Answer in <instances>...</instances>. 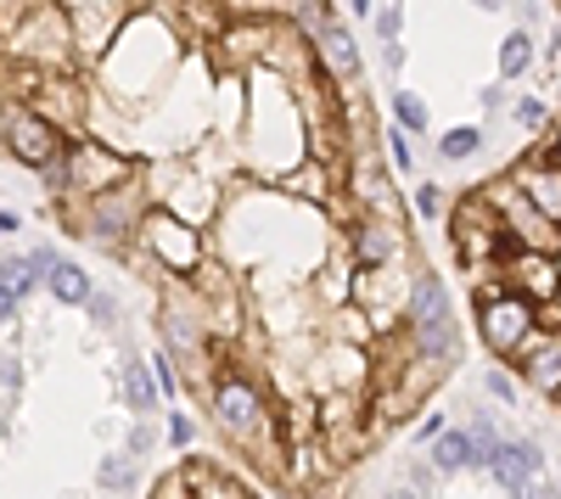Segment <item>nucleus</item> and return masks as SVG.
I'll return each mask as SVG.
<instances>
[{
	"mask_svg": "<svg viewBox=\"0 0 561 499\" xmlns=\"http://www.w3.org/2000/svg\"><path fill=\"white\" fill-rule=\"evenodd\" d=\"M523 376V387H534L539 398H550V404H561V337H550L528 365L517 371Z\"/></svg>",
	"mask_w": 561,
	"mask_h": 499,
	"instance_id": "16",
	"label": "nucleus"
},
{
	"mask_svg": "<svg viewBox=\"0 0 561 499\" xmlns=\"http://www.w3.org/2000/svg\"><path fill=\"white\" fill-rule=\"evenodd\" d=\"M472 152H483V129L478 124H460V129L438 135V158L444 163H460V158H472Z\"/></svg>",
	"mask_w": 561,
	"mask_h": 499,
	"instance_id": "21",
	"label": "nucleus"
},
{
	"mask_svg": "<svg viewBox=\"0 0 561 499\" xmlns=\"http://www.w3.org/2000/svg\"><path fill=\"white\" fill-rule=\"evenodd\" d=\"M51 298L73 309V303H90V298H96V287H90V276H84L79 264H68V258H62V269L51 276Z\"/></svg>",
	"mask_w": 561,
	"mask_h": 499,
	"instance_id": "20",
	"label": "nucleus"
},
{
	"mask_svg": "<svg viewBox=\"0 0 561 499\" xmlns=\"http://www.w3.org/2000/svg\"><path fill=\"white\" fill-rule=\"evenodd\" d=\"M539 332V309L517 292H483L478 298V337L489 353H500L505 365H511V353L523 348V337Z\"/></svg>",
	"mask_w": 561,
	"mask_h": 499,
	"instance_id": "8",
	"label": "nucleus"
},
{
	"mask_svg": "<svg viewBox=\"0 0 561 499\" xmlns=\"http://www.w3.org/2000/svg\"><path fill=\"white\" fill-rule=\"evenodd\" d=\"M0 141H7V163L18 169H34V174H51L68 163V135L57 124H45L39 113L28 107H7V129H0Z\"/></svg>",
	"mask_w": 561,
	"mask_h": 499,
	"instance_id": "6",
	"label": "nucleus"
},
{
	"mask_svg": "<svg viewBox=\"0 0 561 499\" xmlns=\"http://www.w3.org/2000/svg\"><path fill=\"white\" fill-rule=\"evenodd\" d=\"M7 62H28L39 73H68L79 62V45H73V28H68V12L62 7H28V23L18 28V39H7Z\"/></svg>",
	"mask_w": 561,
	"mask_h": 499,
	"instance_id": "4",
	"label": "nucleus"
},
{
	"mask_svg": "<svg viewBox=\"0 0 561 499\" xmlns=\"http://www.w3.org/2000/svg\"><path fill=\"white\" fill-rule=\"evenodd\" d=\"M556 23H561V12H556Z\"/></svg>",
	"mask_w": 561,
	"mask_h": 499,
	"instance_id": "42",
	"label": "nucleus"
},
{
	"mask_svg": "<svg viewBox=\"0 0 561 499\" xmlns=\"http://www.w3.org/2000/svg\"><path fill=\"white\" fill-rule=\"evenodd\" d=\"M152 438H158L152 421H135V432H129V443H124V455H129V461H147V455H152Z\"/></svg>",
	"mask_w": 561,
	"mask_h": 499,
	"instance_id": "29",
	"label": "nucleus"
},
{
	"mask_svg": "<svg viewBox=\"0 0 561 499\" xmlns=\"http://www.w3.org/2000/svg\"><path fill=\"white\" fill-rule=\"evenodd\" d=\"M511 179H517V186L534 197V208H539L545 219H556V224H561V163L550 158V147H545V141L523 152V163L511 169Z\"/></svg>",
	"mask_w": 561,
	"mask_h": 499,
	"instance_id": "12",
	"label": "nucleus"
},
{
	"mask_svg": "<svg viewBox=\"0 0 561 499\" xmlns=\"http://www.w3.org/2000/svg\"><path fill=\"white\" fill-rule=\"evenodd\" d=\"M517 499H561V488H556L550 477H539V483H534V488H523Z\"/></svg>",
	"mask_w": 561,
	"mask_h": 499,
	"instance_id": "37",
	"label": "nucleus"
},
{
	"mask_svg": "<svg viewBox=\"0 0 561 499\" xmlns=\"http://www.w3.org/2000/svg\"><path fill=\"white\" fill-rule=\"evenodd\" d=\"M135 483H140V461H129V455H107L96 466V488H107V499L135 494Z\"/></svg>",
	"mask_w": 561,
	"mask_h": 499,
	"instance_id": "19",
	"label": "nucleus"
},
{
	"mask_svg": "<svg viewBox=\"0 0 561 499\" xmlns=\"http://www.w3.org/2000/svg\"><path fill=\"white\" fill-rule=\"evenodd\" d=\"M427 461L444 472V477H455V472H466V466H472V432H466V427H449L433 449H427Z\"/></svg>",
	"mask_w": 561,
	"mask_h": 499,
	"instance_id": "17",
	"label": "nucleus"
},
{
	"mask_svg": "<svg viewBox=\"0 0 561 499\" xmlns=\"http://www.w3.org/2000/svg\"><path fill=\"white\" fill-rule=\"evenodd\" d=\"M489 477H494L511 499H517L523 488H534V483L545 477V449L528 443V438H505L500 455H494V466H489Z\"/></svg>",
	"mask_w": 561,
	"mask_h": 499,
	"instance_id": "13",
	"label": "nucleus"
},
{
	"mask_svg": "<svg viewBox=\"0 0 561 499\" xmlns=\"http://www.w3.org/2000/svg\"><path fill=\"white\" fill-rule=\"evenodd\" d=\"M62 12H68V28L79 45V62H102L140 7H129V0H62Z\"/></svg>",
	"mask_w": 561,
	"mask_h": 499,
	"instance_id": "7",
	"label": "nucleus"
},
{
	"mask_svg": "<svg viewBox=\"0 0 561 499\" xmlns=\"http://www.w3.org/2000/svg\"><path fill=\"white\" fill-rule=\"evenodd\" d=\"M399 28H404V7H377V34H382V51L399 45Z\"/></svg>",
	"mask_w": 561,
	"mask_h": 499,
	"instance_id": "28",
	"label": "nucleus"
},
{
	"mask_svg": "<svg viewBox=\"0 0 561 499\" xmlns=\"http://www.w3.org/2000/svg\"><path fill=\"white\" fill-rule=\"evenodd\" d=\"M180 62H185V34H180L174 12L140 7L135 23L118 34V45L96 62V84H102L107 102L140 107V102H152L158 90L174 79Z\"/></svg>",
	"mask_w": 561,
	"mask_h": 499,
	"instance_id": "1",
	"label": "nucleus"
},
{
	"mask_svg": "<svg viewBox=\"0 0 561 499\" xmlns=\"http://www.w3.org/2000/svg\"><path fill=\"white\" fill-rule=\"evenodd\" d=\"M343 242H348V253H354L359 269L410 264V231H404V224H388V219H370V213H365Z\"/></svg>",
	"mask_w": 561,
	"mask_h": 499,
	"instance_id": "9",
	"label": "nucleus"
},
{
	"mask_svg": "<svg viewBox=\"0 0 561 499\" xmlns=\"http://www.w3.org/2000/svg\"><path fill=\"white\" fill-rule=\"evenodd\" d=\"M129 179H140V163L129 152L96 141V135L68 147V202H96V197L129 186Z\"/></svg>",
	"mask_w": 561,
	"mask_h": 499,
	"instance_id": "5",
	"label": "nucleus"
},
{
	"mask_svg": "<svg viewBox=\"0 0 561 499\" xmlns=\"http://www.w3.org/2000/svg\"><path fill=\"white\" fill-rule=\"evenodd\" d=\"M444 432H449V421H444L438 410H433V416H421V421H415V443H427V449H433V443H438Z\"/></svg>",
	"mask_w": 561,
	"mask_h": 499,
	"instance_id": "32",
	"label": "nucleus"
},
{
	"mask_svg": "<svg viewBox=\"0 0 561 499\" xmlns=\"http://www.w3.org/2000/svg\"><path fill=\"white\" fill-rule=\"evenodd\" d=\"M118 376H124V398H129V410H135L140 421H152L158 398H163V387H158L152 365H147L140 353H124V359H118Z\"/></svg>",
	"mask_w": 561,
	"mask_h": 499,
	"instance_id": "15",
	"label": "nucleus"
},
{
	"mask_svg": "<svg viewBox=\"0 0 561 499\" xmlns=\"http://www.w3.org/2000/svg\"><path fill=\"white\" fill-rule=\"evenodd\" d=\"M483 387L494 393V404H505V410H511V404H523V376H511L505 365H494V371L483 376Z\"/></svg>",
	"mask_w": 561,
	"mask_h": 499,
	"instance_id": "25",
	"label": "nucleus"
},
{
	"mask_svg": "<svg viewBox=\"0 0 561 499\" xmlns=\"http://www.w3.org/2000/svg\"><path fill=\"white\" fill-rule=\"evenodd\" d=\"M382 499H415V488H388Z\"/></svg>",
	"mask_w": 561,
	"mask_h": 499,
	"instance_id": "40",
	"label": "nucleus"
},
{
	"mask_svg": "<svg viewBox=\"0 0 561 499\" xmlns=\"http://www.w3.org/2000/svg\"><path fill=\"white\" fill-rule=\"evenodd\" d=\"M84 309H90V326H102V332H118V326H124V303H118L113 292H96Z\"/></svg>",
	"mask_w": 561,
	"mask_h": 499,
	"instance_id": "24",
	"label": "nucleus"
},
{
	"mask_svg": "<svg viewBox=\"0 0 561 499\" xmlns=\"http://www.w3.org/2000/svg\"><path fill=\"white\" fill-rule=\"evenodd\" d=\"M556 264H561V258H556Z\"/></svg>",
	"mask_w": 561,
	"mask_h": 499,
	"instance_id": "43",
	"label": "nucleus"
},
{
	"mask_svg": "<svg viewBox=\"0 0 561 499\" xmlns=\"http://www.w3.org/2000/svg\"><path fill=\"white\" fill-rule=\"evenodd\" d=\"M275 499H298V494H293V488H280V494H275Z\"/></svg>",
	"mask_w": 561,
	"mask_h": 499,
	"instance_id": "41",
	"label": "nucleus"
},
{
	"mask_svg": "<svg viewBox=\"0 0 561 499\" xmlns=\"http://www.w3.org/2000/svg\"><path fill=\"white\" fill-rule=\"evenodd\" d=\"M309 45H314L325 79H332L337 90H354V84H359L365 62H359V45H354V34H348V12H332V23H325Z\"/></svg>",
	"mask_w": 561,
	"mask_h": 499,
	"instance_id": "11",
	"label": "nucleus"
},
{
	"mask_svg": "<svg viewBox=\"0 0 561 499\" xmlns=\"http://www.w3.org/2000/svg\"><path fill=\"white\" fill-rule=\"evenodd\" d=\"M18 231H23V213H18V208L7 202V208H0V236H7V242H12Z\"/></svg>",
	"mask_w": 561,
	"mask_h": 499,
	"instance_id": "36",
	"label": "nucleus"
},
{
	"mask_svg": "<svg viewBox=\"0 0 561 499\" xmlns=\"http://www.w3.org/2000/svg\"><path fill=\"white\" fill-rule=\"evenodd\" d=\"M415 213H421V219H438V213H444V192L433 186V179L415 192Z\"/></svg>",
	"mask_w": 561,
	"mask_h": 499,
	"instance_id": "31",
	"label": "nucleus"
},
{
	"mask_svg": "<svg viewBox=\"0 0 561 499\" xmlns=\"http://www.w3.org/2000/svg\"><path fill=\"white\" fill-rule=\"evenodd\" d=\"M393 118L404 135H427V102L410 96V90H393Z\"/></svg>",
	"mask_w": 561,
	"mask_h": 499,
	"instance_id": "22",
	"label": "nucleus"
},
{
	"mask_svg": "<svg viewBox=\"0 0 561 499\" xmlns=\"http://www.w3.org/2000/svg\"><path fill=\"white\" fill-rule=\"evenodd\" d=\"M135 247L158 264V276H163V281H197L203 269L214 264V258H208V231H197V224L174 219L169 208H152V213H147V224H140Z\"/></svg>",
	"mask_w": 561,
	"mask_h": 499,
	"instance_id": "2",
	"label": "nucleus"
},
{
	"mask_svg": "<svg viewBox=\"0 0 561 499\" xmlns=\"http://www.w3.org/2000/svg\"><path fill=\"white\" fill-rule=\"evenodd\" d=\"M511 118H517V129H545V102H534V96H523L517 107H511Z\"/></svg>",
	"mask_w": 561,
	"mask_h": 499,
	"instance_id": "30",
	"label": "nucleus"
},
{
	"mask_svg": "<svg viewBox=\"0 0 561 499\" xmlns=\"http://www.w3.org/2000/svg\"><path fill=\"white\" fill-rule=\"evenodd\" d=\"M23 382H28V371H23V353H7V416L18 410V398H23Z\"/></svg>",
	"mask_w": 561,
	"mask_h": 499,
	"instance_id": "27",
	"label": "nucleus"
},
{
	"mask_svg": "<svg viewBox=\"0 0 561 499\" xmlns=\"http://www.w3.org/2000/svg\"><path fill=\"white\" fill-rule=\"evenodd\" d=\"M545 147H550V158H556V163H561V124H556V129H550V135H545Z\"/></svg>",
	"mask_w": 561,
	"mask_h": 499,
	"instance_id": "39",
	"label": "nucleus"
},
{
	"mask_svg": "<svg viewBox=\"0 0 561 499\" xmlns=\"http://www.w3.org/2000/svg\"><path fill=\"white\" fill-rule=\"evenodd\" d=\"M534 68V34L528 28H511L500 39V79H523Z\"/></svg>",
	"mask_w": 561,
	"mask_h": 499,
	"instance_id": "18",
	"label": "nucleus"
},
{
	"mask_svg": "<svg viewBox=\"0 0 561 499\" xmlns=\"http://www.w3.org/2000/svg\"><path fill=\"white\" fill-rule=\"evenodd\" d=\"M147 365H152V376H158V387H163V398H174L180 393V365H174V353L158 343L152 348V359H147Z\"/></svg>",
	"mask_w": 561,
	"mask_h": 499,
	"instance_id": "26",
	"label": "nucleus"
},
{
	"mask_svg": "<svg viewBox=\"0 0 561 499\" xmlns=\"http://www.w3.org/2000/svg\"><path fill=\"white\" fill-rule=\"evenodd\" d=\"M455 321V303H449V287L438 269H415V292H410V309H404V332H427V326H449Z\"/></svg>",
	"mask_w": 561,
	"mask_h": 499,
	"instance_id": "14",
	"label": "nucleus"
},
{
	"mask_svg": "<svg viewBox=\"0 0 561 499\" xmlns=\"http://www.w3.org/2000/svg\"><path fill=\"white\" fill-rule=\"evenodd\" d=\"M483 197H489V208L505 219V236H511V247L517 253H561V224L556 219H545L539 208H534V197L517 186L511 174H494V179H483L478 186Z\"/></svg>",
	"mask_w": 561,
	"mask_h": 499,
	"instance_id": "3",
	"label": "nucleus"
},
{
	"mask_svg": "<svg viewBox=\"0 0 561 499\" xmlns=\"http://www.w3.org/2000/svg\"><path fill=\"white\" fill-rule=\"evenodd\" d=\"M483 107H489V113H494V107H505V90H500V84H489V90H483Z\"/></svg>",
	"mask_w": 561,
	"mask_h": 499,
	"instance_id": "38",
	"label": "nucleus"
},
{
	"mask_svg": "<svg viewBox=\"0 0 561 499\" xmlns=\"http://www.w3.org/2000/svg\"><path fill=\"white\" fill-rule=\"evenodd\" d=\"M23 269H28V287H51V276L62 269V253L57 247H28L23 253Z\"/></svg>",
	"mask_w": 561,
	"mask_h": 499,
	"instance_id": "23",
	"label": "nucleus"
},
{
	"mask_svg": "<svg viewBox=\"0 0 561 499\" xmlns=\"http://www.w3.org/2000/svg\"><path fill=\"white\" fill-rule=\"evenodd\" d=\"M388 152L399 169H410V141H404V129H388Z\"/></svg>",
	"mask_w": 561,
	"mask_h": 499,
	"instance_id": "35",
	"label": "nucleus"
},
{
	"mask_svg": "<svg viewBox=\"0 0 561 499\" xmlns=\"http://www.w3.org/2000/svg\"><path fill=\"white\" fill-rule=\"evenodd\" d=\"M561 258V253H556ZM550 253H511L505 258V287L517 292V298H528L534 309H550V303H561V264H556Z\"/></svg>",
	"mask_w": 561,
	"mask_h": 499,
	"instance_id": "10",
	"label": "nucleus"
},
{
	"mask_svg": "<svg viewBox=\"0 0 561 499\" xmlns=\"http://www.w3.org/2000/svg\"><path fill=\"white\" fill-rule=\"evenodd\" d=\"M410 483H415V488H438V483H444V472H438L433 461H410Z\"/></svg>",
	"mask_w": 561,
	"mask_h": 499,
	"instance_id": "33",
	"label": "nucleus"
},
{
	"mask_svg": "<svg viewBox=\"0 0 561 499\" xmlns=\"http://www.w3.org/2000/svg\"><path fill=\"white\" fill-rule=\"evenodd\" d=\"M169 438H174L180 449H192V438H197V427H192V416H169Z\"/></svg>",
	"mask_w": 561,
	"mask_h": 499,
	"instance_id": "34",
	"label": "nucleus"
}]
</instances>
